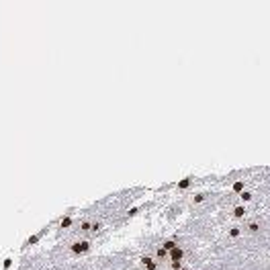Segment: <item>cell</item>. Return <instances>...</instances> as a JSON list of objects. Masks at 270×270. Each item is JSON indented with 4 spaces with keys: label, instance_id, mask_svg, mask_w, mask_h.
<instances>
[{
    "label": "cell",
    "instance_id": "obj_4",
    "mask_svg": "<svg viewBox=\"0 0 270 270\" xmlns=\"http://www.w3.org/2000/svg\"><path fill=\"white\" fill-rule=\"evenodd\" d=\"M156 258L162 262V260L170 258V252H168V250H164V248H158V252H156Z\"/></svg>",
    "mask_w": 270,
    "mask_h": 270
},
{
    "label": "cell",
    "instance_id": "obj_3",
    "mask_svg": "<svg viewBox=\"0 0 270 270\" xmlns=\"http://www.w3.org/2000/svg\"><path fill=\"white\" fill-rule=\"evenodd\" d=\"M45 233H47V227H45V229H41L39 233L31 235V237L27 239V244H25V248H27V246H33V244H37V242H39V239H41V237H43V235H45Z\"/></svg>",
    "mask_w": 270,
    "mask_h": 270
},
{
    "label": "cell",
    "instance_id": "obj_6",
    "mask_svg": "<svg viewBox=\"0 0 270 270\" xmlns=\"http://www.w3.org/2000/svg\"><path fill=\"white\" fill-rule=\"evenodd\" d=\"M72 223H74V221H72V217H70V215H66V217L61 219V223H59V227H61V229H68V227H70Z\"/></svg>",
    "mask_w": 270,
    "mask_h": 270
},
{
    "label": "cell",
    "instance_id": "obj_5",
    "mask_svg": "<svg viewBox=\"0 0 270 270\" xmlns=\"http://www.w3.org/2000/svg\"><path fill=\"white\" fill-rule=\"evenodd\" d=\"M192 180H194L192 176H186L184 180H180V182L176 184V188H186V186H190V184H192Z\"/></svg>",
    "mask_w": 270,
    "mask_h": 270
},
{
    "label": "cell",
    "instance_id": "obj_9",
    "mask_svg": "<svg viewBox=\"0 0 270 270\" xmlns=\"http://www.w3.org/2000/svg\"><path fill=\"white\" fill-rule=\"evenodd\" d=\"M182 270H188V268H182Z\"/></svg>",
    "mask_w": 270,
    "mask_h": 270
},
{
    "label": "cell",
    "instance_id": "obj_1",
    "mask_svg": "<svg viewBox=\"0 0 270 270\" xmlns=\"http://www.w3.org/2000/svg\"><path fill=\"white\" fill-rule=\"evenodd\" d=\"M90 250V242H86V239H82V242H74L70 246V252L74 254V256H82V254H86Z\"/></svg>",
    "mask_w": 270,
    "mask_h": 270
},
{
    "label": "cell",
    "instance_id": "obj_7",
    "mask_svg": "<svg viewBox=\"0 0 270 270\" xmlns=\"http://www.w3.org/2000/svg\"><path fill=\"white\" fill-rule=\"evenodd\" d=\"M137 213H139V207H135V209H131V211L127 213V219H129V217H133V215H137Z\"/></svg>",
    "mask_w": 270,
    "mask_h": 270
},
{
    "label": "cell",
    "instance_id": "obj_2",
    "mask_svg": "<svg viewBox=\"0 0 270 270\" xmlns=\"http://www.w3.org/2000/svg\"><path fill=\"white\" fill-rule=\"evenodd\" d=\"M170 258H172V262H180V260L184 258V250L176 246L174 250H172V252H170Z\"/></svg>",
    "mask_w": 270,
    "mask_h": 270
},
{
    "label": "cell",
    "instance_id": "obj_8",
    "mask_svg": "<svg viewBox=\"0 0 270 270\" xmlns=\"http://www.w3.org/2000/svg\"><path fill=\"white\" fill-rule=\"evenodd\" d=\"M10 264H12V258H6V260H4V270L10 268Z\"/></svg>",
    "mask_w": 270,
    "mask_h": 270
}]
</instances>
